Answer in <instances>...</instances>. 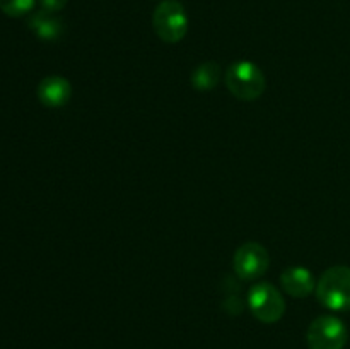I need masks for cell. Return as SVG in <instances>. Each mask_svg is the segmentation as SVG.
Masks as SVG:
<instances>
[{
    "label": "cell",
    "mask_w": 350,
    "mask_h": 349,
    "mask_svg": "<svg viewBox=\"0 0 350 349\" xmlns=\"http://www.w3.org/2000/svg\"><path fill=\"white\" fill-rule=\"evenodd\" d=\"M317 298L328 310H350V267L335 266L325 270L317 283Z\"/></svg>",
    "instance_id": "obj_1"
},
{
    "label": "cell",
    "mask_w": 350,
    "mask_h": 349,
    "mask_svg": "<svg viewBox=\"0 0 350 349\" xmlns=\"http://www.w3.org/2000/svg\"><path fill=\"white\" fill-rule=\"evenodd\" d=\"M226 86L236 98L243 101H253L265 91V75L262 68L253 62H236L226 72Z\"/></svg>",
    "instance_id": "obj_2"
},
{
    "label": "cell",
    "mask_w": 350,
    "mask_h": 349,
    "mask_svg": "<svg viewBox=\"0 0 350 349\" xmlns=\"http://www.w3.org/2000/svg\"><path fill=\"white\" fill-rule=\"evenodd\" d=\"M157 36L166 43H178L188 31V16L178 0H164L156 7L152 16Z\"/></svg>",
    "instance_id": "obj_3"
},
{
    "label": "cell",
    "mask_w": 350,
    "mask_h": 349,
    "mask_svg": "<svg viewBox=\"0 0 350 349\" xmlns=\"http://www.w3.org/2000/svg\"><path fill=\"white\" fill-rule=\"evenodd\" d=\"M248 305L252 313L263 324H275L286 311L282 294L270 283H258L250 289Z\"/></svg>",
    "instance_id": "obj_4"
},
{
    "label": "cell",
    "mask_w": 350,
    "mask_h": 349,
    "mask_svg": "<svg viewBox=\"0 0 350 349\" xmlns=\"http://www.w3.org/2000/svg\"><path fill=\"white\" fill-rule=\"evenodd\" d=\"M306 339L310 349H344L349 332L340 318L323 315L311 322Z\"/></svg>",
    "instance_id": "obj_5"
},
{
    "label": "cell",
    "mask_w": 350,
    "mask_h": 349,
    "mask_svg": "<svg viewBox=\"0 0 350 349\" xmlns=\"http://www.w3.org/2000/svg\"><path fill=\"white\" fill-rule=\"evenodd\" d=\"M234 272L241 279L253 281L262 277L270 266V257L265 246L256 242L245 243L234 253Z\"/></svg>",
    "instance_id": "obj_6"
},
{
    "label": "cell",
    "mask_w": 350,
    "mask_h": 349,
    "mask_svg": "<svg viewBox=\"0 0 350 349\" xmlns=\"http://www.w3.org/2000/svg\"><path fill=\"white\" fill-rule=\"evenodd\" d=\"M72 96V86L62 75H48L38 86V99L46 108H62Z\"/></svg>",
    "instance_id": "obj_7"
},
{
    "label": "cell",
    "mask_w": 350,
    "mask_h": 349,
    "mask_svg": "<svg viewBox=\"0 0 350 349\" xmlns=\"http://www.w3.org/2000/svg\"><path fill=\"white\" fill-rule=\"evenodd\" d=\"M280 284L284 291L293 298H306L317 289L314 276L306 267H289L280 274Z\"/></svg>",
    "instance_id": "obj_8"
},
{
    "label": "cell",
    "mask_w": 350,
    "mask_h": 349,
    "mask_svg": "<svg viewBox=\"0 0 350 349\" xmlns=\"http://www.w3.org/2000/svg\"><path fill=\"white\" fill-rule=\"evenodd\" d=\"M27 26L43 41H55L64 33L62 21L55 17L51 12H46V10H40V12L33 14L29 21H27Z\"/></svg>",
    "instance_id": "obj_9"
},
{
    "label": "cell",
    "mask_w": 350,
    "mask_h": 349,
    "mask_svg": "<svg viewBox=\"0 0 350 349\" xmlns=\"http://www.w3.org/2000/svg\"><path fill=\"white\" fill-rule=\"evenodd\" d=\"M221 77V68L215 62H205L200 64L191 74V84L195 86V89L198 91H208V89L214 88L219 82Z\"/></svg>",
    "instance_id": "obj_10"
},
{
    "label": "cell",
    "mask_w": 350,
    "mask_h": 349,
    "mask_svg": "<svg viewBox=\"0 0 350 349\" xmlns=\"http://www.w3.org/2000/svg\"><path fill=\"white\" fill-rule=\"evenodd\" d=\"M36 0H0V10L9 17H21L31 12Z\"/></svg>",
    "instance_id": "obj_11"
},
{
    "label": "cell",
    "mask_w": 350,
    "mask_h": 349,
    "mask_svg": "<svg viewBox=\"0 0 350 349\" xmlns=\"http://www.w3.org/2000/svg\"><path fill=\"white\" fill-rule=\"evenodd\" d=\"M40 2V5L43 7V10H46V12H58V10L64 9L65 5H67V0H38Z\"/></svg>",
    "instance_id": "obj_12"
}]
</instances>
